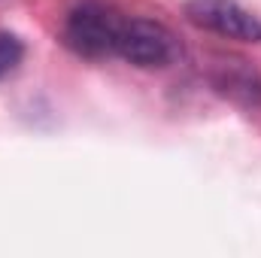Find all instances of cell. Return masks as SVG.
Masks as SVG:
<instances>
[{"label": "cell", "mask_w": 261, "mask_h": 258, "mask_svg": "<svg viewBox=\"0 0 261 258\" xmlns=\"http://www.w3.org/2000/svg\"><path fill=\"white\" fill-rule=\"evenodd\" d=\"M179 46L176 37L152 18H125L122 31H119V43H116V55H122L134 67H167L176 58Z\"/></svg>", "instance_id": "obj_2"}, {"label": "cell", "mask_w": 261, "mask_h": 258, "mask_svg": "<svg viewBox=\"0 0 261 258\" xmlns=\"http://www.w3.org/2000/svg\"><path fill=\"white\" fill-rule=\"evenodd\" d=\"M213 85L225 97H231V100H237L243 107H258L261 104V76L252 67H246V61L219 64L213 70Z\"/></svg>", "instance_id": "obj_4"}, {"label": "cell", "mask_w": 261, "mask_h": 258, "mask_svg": "<svg viewBox=\"0 0 261 258\" xmlns=\"http://www.w3.org/2000/svg\"><path fill=\"white\" fill-rule=\"evenodd\" d=\"M122 24H125V18L113 6H107L100 0H82L67 15L64 43L76 55H85V58L116 55Z\"/></svg>", "instance_id": "obj_1"}, {"label": "cell", "mask_w": 261, "mask_h": 258, "mask_svg": "<svg viewBox=\"0 0 261 258\" xmlns=\"http://www.w3.org/2000/svg\"><path fill=\"white\" fill-rule=\"evenodd\" d=\"M186 15L192 24L213 31L219 37L240 40V43H261V21L234 0H189Z\"/></svg>", "instance_id": "obj_3"}, {"label": "cell", "mask_w": 261, "mask_h": 258, "mask_svg": "<svg viewBox=\"0 0 261 258\" xmlns=\"http://www.w3.org/2000/svg\"><path fill=\"white\" fill-rule=\"evenodd\" d=\"M21 58H24V46H21V40H18L15 34L0 31V79H6L15 67L21 64Z\"/></svg>", "instance_id": "obj_5"}]
</instances>
